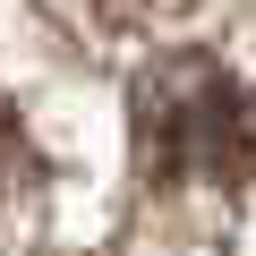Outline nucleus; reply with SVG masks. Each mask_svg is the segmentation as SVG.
<instances>
[{
    "label": "nucleus",
    "mask_w": 256,
    "mask_h": 256,
    "mask_svg": "<svg viewBox=\"0 0 256 256\" xmlns=\"http://www.w3.org/2000/svg\"><path fill=\"white\" fill-rule=\"evenodd\" d=\"M128 154L146 188H239L256 171V86L214 52H154L128 77Z\"/></svg>",
    "instance_id": "obj_1"
}]
</instances>
